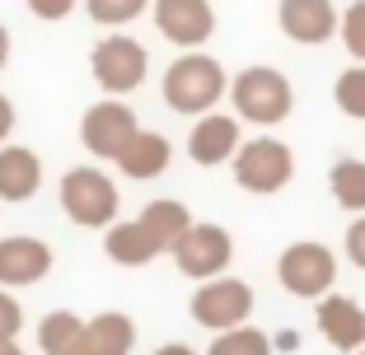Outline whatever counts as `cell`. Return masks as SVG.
Returning a JSON list of instances; mask_svg holds the SVG:
<instances>
[{
  "mask_svg": "<svg viewBox=\"0 0 365 355\" xmlns=\"http://www.w3.org/2000/svg\"><path fill=\"white\" fill-rule=\"evenodd\" d=\"M160 94L178 117H202V112L220 108V98L230 94V75L215 56H206L202 47H197V52H182L178 61L164 70Z\"/></svg>",
  "mask_w": 365,
  "mask_h": 355,
  "instance_id": "6da1fadb",
  "label": "cell"
},
{
  "mask_svg": "<svg viewBox=\"0 0 365 355\" xmlns=\"http://www.w3.org/2000/svg\"><path fill=\"white\" fill-rule=\"evenodd\" d=\"M230 103H235L239 122H253V127H281L295 108V85L281 75L277 65H244L235 80H230Z\"/></svg>",
  "mask_w": 365,
  "mask_h": 355,
  "instance_id": "7a4b0ae2",
  "label": "cell"
},
{
  "mask_svg": "<svg viewBox=\"0 0 365 355\" xmlns=\"http://www.w3.org/2000/svg\"><path fill=\"white\" fill-rule=\"evenodd\" d=\"M56 196H61V211L76 220L80 229H108L113 220H118V206H122L118 183H113L103 169H94V164L66 169Z\"/></svg>",
  "mask_w": 365,
  "mask_h": 355,
  "instance_id": "3957f363",
  "label": "cell"
},
{
  "mask_svg": "<svg viewBox=\"0 0 365 355\" xmlns=\"http://www.w3.org/2000/svg\"><path fill=\"white\" fill-rule=\"evenodd\" d=\"M230 169H235V183L244 187V192L277 196L281 187L295 178V150L277 136H258V140H244V145H239Z\"/></svg>",
  "mask_w": 365,
  "mask_h": 355,
  "instance_id": "277c9868",
  "label": "cell"
},
{
  "mask_svg": "<svg viewBox=\"0 0 365 355\" xmlns=\"http://www.w3.org/2000/svg\"><path fill=\"white\" fill-rule=\"evenodd\" d=\"M145 70H150V52L136 38H127V33H108V38L94 43V52H89V75L113 98L136 94L145 85Z\"/></svg>",
  "mask_w": 365,
  "mask_h": 355,
  "instance_id": "5b68a950",
  "label": "cell"
},
{
  "mask_svg": "<svg viewBox=\"0 0 365 355\" xmlns=\"http://www.w3.org/2000/svg\"><path fill=\"white\" fill-rule=\"evenodd\" d=\"M277 280L281 290L295 295V300H323V295L337 285V258L333 248L319 243V238H300L290 243L277 258Z\"/></svg>",
  "mask_w": 365,
  "mask_h": 355,
  "instance_id": "8992f818",
  "label": "cell"
},
{
  "mask_svg": "<svg viewBox=\"0 0 365 355\" xmlns=\"http://www.w3.org/2000/svg\"><path fill=\"white\" fill-rule=\"evenodd\" d=\"M187 309H192L197 327H206V332H225V327L248 323V313H253V285L220 271V276H211V280L197 285Z\"/></svg>",
  "mask_w": 365,
  "mask_h": 355,
  "instance_id": "52a82bcc",
  "label": "cell"
},
{
  "mask_svg": "<svg viewBox=\"0 0 365 355\" xmlns=\"http://www.w3.org/2000/svg\"><path fill=\"white\" fill-rule=\"evenodd\" d=\"M169 253H173V267H178L182 276L211 280L235 262V238H230V229H220V225H197L192 220V225L173 238Z\"/></svg>",
  "mask_w": 365,
  "mask_h": 355,
  "instance_id": "ba28073f",
  "label": "cell"
},
{
  "mask_svg": "<svg viewBox=\"0 0 365 355\" xmlns=\"http://www.w3.org/2000/svg\"><path fill=\"white\" fill-rule=\"evenodd\" d=\"M140 131L136 112L127 108V103H118V98L108 94L103 103H94V108L80 117V145H85L94 159H108L118 164V154L127 150V140Z\"/></svg>",
  "mask_w": 365,
  "mask_h": 355,
  "instance_id": "9c48e42d",
  "label": "cell"
},
{
  "mask_svg": "<svg viewBox=\"0 0 365 355\" xmlns=\"http://www.w3.org/2000/svg\"><path fill=\"white\" fill-rule=\"evenodd\" d=\"M150 19H155V28H160V38H169L182 52L206 47L211 33H215L211 0H150Z\"/></svg>",
  "mask_w": 365,
  "mask_h": 355,
  "instance_id": "30bf717a",
  "label": "cell"
},
{
  "mask_svg": "<svg viewBox=\"0 0 365 355\" xmlns=\"http://www.w3.org/2000/svg\"><path fill=\"white\" fill-rule=\"evenodd\" d=\"M239 145H244L239 117H230V112H220V108L202 112V117L192 122V131H187V159L202 164V169H220V164H230Z\"/></svg>",
  "mask_w": 365,
  "mask_h": 355,
  "instance_id": "8fae6325",
  "label": "cell"
},
{
  "mask_svg": "<svg viewBox=\"0 0 365 355\" xmlns=\"http://www.w3.org/2000/svg\"><path fill=\"white\" fill-rule=\"evenodd\" d=\"M277 23L290 43L300 47H323L333 43L337 23H342V10L333 0H281L277 5Z\"/></svg>",
  "mask_w": 365,
  "mask_h": 355,
  "instance_id": "7c38bea8",
  "label": "cell"
},
{
  "mask_svg": "<svg viewBox=\"0 0 365 355\" xmlns=\"http://www.w3.org/2000/svg\"><path fill=\"white\" fill-rule=\"evenodd\" d=\"M52 271V248L33 234H10L0 238V285L5 290H24Z\"/></svg>",
  "mask_w": 365,
  "mask_h": 355,
  "instance_id": "4fadbf2b",
  "label": "cell"
},
{
  "mask_svg": "<svg viewBox=\"0 0 365 355\" xmlns=\"http://www.w3.org/2000/svg\"><path fill=\"white\" fill-rule=\"evenodd\" d=\"M314 318H319V332L323 341L333 346V351H361L365 346V309L356 300H346V295H323V300H314Z\"/></svg>",
  "mask_w": 365,
  "mask_h": 355,
  "instance_id": "5bb4252c",
  "label": "cell"
},
{
  "mask_svg": "<svg viewBox=\"0 0 365 355\" xmlns=\"http://www.w3.org/2000/svg\"><path fill=\"white\" fill-rule=\"evenodd\" d=\"M38 187H43V159L29 150V145H0V201H29V196H38Z\"/></svg>",
  "mask_w": 365,
  "mask_h": 355,
  "instance_id": "9a60e30c",
  "label": "cell"
},
{
  "mask_svg": "<svg viewBox=\"0 0 365 355\" xmlns=\"http://www.w3.org/2000/svg\"><path fill=\"white\" fill-rule=\"evenodd\" d=\"M103 253H108V262H118V267H150L164 248L140 220H113V225L103 229Z\"/></svg>",
  "mask_w": 365,
  "mask_h": 355,
  "instance_id": "2e32d148",
  "label": "cell"
},
{
  "mask_svg": "<svg viewBox=\"0 0 365 355\" xmlns=\"http://www.w3.org/2000/svg\"><path fill=\"white\" fill-rule=\"evenodd\" d=\"M169 164H173V145L160 131H136V136L127 140V150L118 154L122 178H136V183H150V178L169 173Z\"/></svg>",
  "mask_w": 365,
  "mask_h": 355,
  "instance_id": "e0dca14e",
  "label": "cell"
},
{
  "mask_svg": "<svg viewBox=\"0 0 365 355\" xmlns=\"http://www.w3.org/2000/svg\"><path fill=\"white\" fill-rule=\"evenodd\" d=\"M131 346H136V323L127 313L108 309L85 318V351L80 355H131Z\"/></svg>",
  "mask_w": 365,
  "mask_h": 355,
  "instance_id": "ac0fdd59",
  "label": "cell"
},
{
  "mask_svg": "<svg viewBox=\"0 0 365 355\" xmlns=\"http://www.w3.org/2000/svg\"><path fill=\"white\" fill-rule=\"evenodd\" d=\"M38 351L43 355H80L85 351V318L71 309H56L38 323Z\"/></svg>",
  "mask_w": 365,
  "mask_h": 355,
  "instance_id": "d6986e66",
  "label": "cell"
},
{
  "mask_svg": "<svg viewBox=\"0 0 365 355\" xmlns=\"http://www.w3.org/2000/svg\"><path fill=\"white\" fill-rule=\"evenodd\" d=\"M136 220H140L145 229H150V234L160 238V248L169 253V248H173V238H178L187 225H192V211H187L182 201H173V196H160V201H150V206H145V211H140Z\"/></svg>",
  "mask_w": 365,
  "mask_h": 355,
  "instance_id": "ffe728a7",
  "label": "cell"
},
{
  "mask_svg": "<svg viewBox=\"0 0 365 355\" xmlns=\"http://www.w3.org/2000/svg\"><path fill=\"white\" fill-rule=\"evenodd\" d=\"M328 187H333V201L351 216H365V159H337L328 169Z\"/></svg>",
  "mask_w": 365,
  "mask_h": 355,
  "instance_id": "44dd1931",
  "label": "cell"
},
{
  "mask_svg": "<svg viewBox=\"0 0 365 355\" xmlns=\"http://www.w3.org/2000/svg\"><path fill=\"white\" fill-rule=\"evenodd\" d=\"M206 355H272V337L262 332V327L239 323V327L215 332V341H211V351H206Z\"/></svg>",
  "mask_w": 365,
  "mask_h": 355,
  "instance_id": "7402d4cb",
  "label": "cell"
},
{
  "mask_svg": "<svg viewBox=\"0 0 365 355\" xmlns=\"http://www.w3.org/2000/svg\"><path fill=\"white\" fill-rule=\"evenodd\" d=\"M333 103L342 117L365 122V65H346L342 75L333 80Z\"/></svg>",
  "mask_w": 365,
  "mask_h": 355,
  "instance_id": "603a6c76",
  "label": "cell"
},
{
  "mask_svg": "<svg viewBox=\"0 0 365 355\" xmlns=\"http://www.w3.org/2000/svg\"><path fill=\"white\" fill-rule=\"evenodd\" d=\"M145 10H150V0H85V14L98 23V28H122V23H136Z\"/></svg>",
  "mask_w": 365,
  "mask_h": 355,
  "instance_id": "cb8c5ba5",
  "label": "cell"
},
{
  "mask_svg": "<svg viewBox=\"0 0 365 355\" xmlns=\"http://www.w3.org/2000/svg\"><path fill=\"white\" fill-rule=\"evenodd\" d=\"M337 38H342V47L351 52V61H361V65H365V0H351V5L342 10Z\"/></svg>",
  "mask_w": 365,
  "mask_h": 355,
  "instance_id": "d4e9b609",
  "label": "cell"
},
{
  "mask_svg": "<svg viewBox=\"0 0 365 355\" xmlns=\"http://www.w3.org/2000/svg\"><path fill=\"white\" fill-rule=\"evenodd\" d=\"M24 332V304L0 285V337H19Z\"/></svg>",
  "mask_w": 365,
  "mask_h": 355,
  "instance_id": "484cf974",
  "label": "cell"
},
{
  "mask_svg": "<svg viewBox=\"0 0 365 355\" xmlns=\"http://www.w3.org/2000/svg\"><path fill=\"white\" fill-rule=\"evenodd\" d=\"M342 253H346V258H351V267H356V271H365V216H356L351 225H346Z\"/></svg>",
  "mask_w": 365,
  "mask_h": 355,
  "instance_id": "4316f807",
  "label": "cell"
},
{
  "mask_svg": "<svg viewBox=\"0 0 365 355\" xmlns=\"http://www.w3.org/2000/svg\"><path fill=\"white\" fill-rule=\"evenodd\" d=\"M29 5V14L33 19H47V23H56V19H66V14L76 10L80 0H24Z\"/></svg>",
  "mask_w": 365,
  "mask_h": 355,
  "instance_id": "83f0119b",
  "label": "cell"
},
{
  "mask_svg": "<svg viewBox=\"0 0 365 355\" xmlns=\"http://www.w3.org/2000/svg\"><path fill=\"white\" fill-rule=\"evenodd\" d=\"M10 131H14V103L5 94H0V145L10 140Z\"/></svg>",
  "mask_w": 365,
  "mask_h": 355,
  "instance_id": "f1b7e54d",
  "label": "cell"
},
{
  "mask_svg": "<svg viewBox=\"0 0 365 355\" xmlns=\"http://www.w3.org/2000/svg\"><path fill=\"white\" fill-rule=\"evenodd\" d=\"M10 52H14V43H10V28H5V23H0V70H5V65H10Z\"/></svg>",
  "mask_w": 365,
  "mask_h": 355,
  "instance_id": "f546056e",
  "label": "cell"
},
{
  "mask_svg": "<svg viewBox=\"0 0 365 355\" xmlns=\"http://www.w3.org/2000/svg\"><path fill=\"white\" fill-rule=\"evenodd\" d=\"M155 355H197V351H192V346H182V341H164Z\"/></svg>",
  "mask_w": 365,
  "mask_h": 355,
  "instance_id": "4dcf8cb0",
  "label": "cell"
},
{
  "mask_svg": "<svg viewBox=\"0 0 365 355\" xmlns=\"http://www.w3.org/2000/svg\"><path fill=\"white\" fill-rule=\"evenodd\" d=\"M0 355H24L19 337H0Z\"/></svg>",
  "mask_w": 365,
  "mask_h": 355,
  "instance_id": "1f68e13d",
  "label": "cell"
},
{
  "mask_svg": "<svg viewBox=\"0 0 365 355\" xmlns=\"http://www.w3.org/2000/svg\"><path fill=\"white\" fill-rule=\"evenodd\" d=\"M351 355H365V346H361V351H351Z\"/></svg>",
  "mask_w": 365,
  "mask_h": 355,
  "instance_id": "d6a6232c",
  "label": "cell"
}]
</instances>
